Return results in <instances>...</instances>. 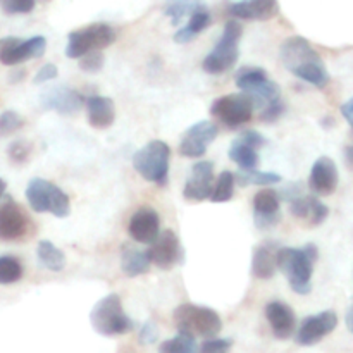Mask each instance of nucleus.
Segmentation results:
<instances>
[{"label":"nucleus","instance_id":"f257e3e1","mask_svg":"<svg viewBox=\"0 0 353 353\" xmlns=\"http://www.w3.org/2000/svg\"><path fill=\"white\" fill-rule=\"evenodd\" d=\"M281 61L292 74L317 88H324L330 83V72L316 48L302 37H292L283 41Z\"/></svg>","mask_w":353,"mask_h":353},{"label":"nucleus","instance_id":"a878e982","mask_svg":"<svg viewBox=\"0 0 353 353\" xmlns=\"http://www.w3.org/2000/svg\"><path fill=\"white\" fill-rule=\"evenodd\" d=\"M209 24H210V12L202 3V6H200L199 9L190 16L188 24H186L185 28H179V30L176 31L174 40L178 41V43H186V41L193 40L196 34L202 33Z\"/></svg>","mask_w":353,"mask_h":353},{"label":"nucleus","instance_id":"473e14b6","mask_svg":"<svg viewBox=\"0 0 353 353\" xmlns=\"http://www.w3.org/2000/svg\"><path fill=\"white\" fill-rule=\"evenodd\" d=\"M159 353H196L195 338L188 336V334H178V336L164 341L159 347Z\"/></svg>","mask_w":353,"mask_h":353},{"label":"nucleus","instance_id":"b1692460","mask_svg":"<svg viewBox=\"0 0 353 353\" xmlns=\"http://www.w3.org/2000/svg\"><path fill=\"white\" fill-rule=\"evenodd\" d=\"M86 116H88L90 126L97 128V130H105L114 124L116 105L109 97L93 95L86 100Z\"/></svg>","mask_w":353,"mask_h":353},{"label":"nucleus","instance_id":"4be33fe9","mask_svg":"<svg viewBox=\"0 0 353 353\" xmlns=\"http://www.w3.org/2000/svg\"><path fill=\"white\" fill-rule=\"evenodd\" d=\"M265 317H268V323L271 324L272 333L278 340H286L295 331V312L286 303L269 302L268 307H265Z\"/></svg>","mask_w":353,"mask_h":353},{"label":"nucleus","instance_id":"f704fd0d","mask_svg":"<svg viewBox=\"0 0 353 353\" xmlns=\"http://www.w3.org/2000/svg\"><path fill=\"white\" fill-rule=\"evenodd\" d=\"M24 126V119L16 110H6L0 114V137H10Z\"/></svg>","mask_w":353,"mask_h":353},{"label":"nucleus","instance_id":"412c9836","mask_svg":"<svg viewBox=\"0 0 353 353\" xmlns=\"http://www.w3.org/2000/svg\"><path fill=\"white\" fill-rule=\"evenodd\" d=\"M279 6L274 0H250V2H233L228 6V12L238 19L268 21L278 14Z\"/></svg>","mask_w":353,"mask_h":353},{"label":"nucleus","instance_id":"2eb2a0df","mask_svg":"<svg viewBox=\"0 0 353 353\" xmlns=\"http://www.w3.org/2000/svg\"><path fill=\"white\" fill-rule=\"evenodd\" d=\"M40 103L43 109L71 116L83 105V97L71 86H54L41 93Z\"/></svg>","mask_w":353,"mask_h":353},{"label":"nucleus","instance_id":"ea45409f","mask_svg":"<svg viewBox=\"0 0 353 353\" xmlns=\"http://www.w3.org/2000/svg\"><path fill=\"white\" fill-rule=\"evenodd\" d=\"M157 336H159L157 326H155L152 321H148V323L143 324V327H141V331H140V343L152 345L157 341Z\"/></svg>","mask_w":353,"mask_h":353},{"label":"nucleus","instance_id":"bb28decb","mask_svg":"<svg viewBox=\"0 0 353 353\" xmlns=\"http://www.w3.org/2000/svg\"><path fill=\"white\" fill-rule=\"evenodd\" d=\"M276 268V252L271 250L268 245L255 247L254 257H252V272L259 279H271L274 276Z\"/></svg>","mask_w":353,"mask_h":353},{"label":"nucleus","instance_id":"f03ea898","mask_svg":"<svg viewBox=\"0 0 353 353\" xmlns=\"http://www.w3.org/2000/svg\"><path fill=\"white\" fill-rule=\"evenodd\" d=\"M319 252L314 243L303 248H281L276 254V264L288 278L290 286L299 295H309L312 290V272Z\"/></svg>","mask_w":353,"mask_h":353},{"label":"nucleus","instance_id":"9b49d317","mask_svg":"<svg viewBox=\"0 0 353 353\" xmlns=\"http://www.w3.org/2000/svg\"><path fill=\"white\" fill-rule=\"evenodd\" d=\"M47 48L45 37H31L28 40L7 37L0 40V62L3 65H17L21 62L41 57Z\"/></svg>","mask_w":353,"mask_h":353},{"label":"nucleus","instance_id":"0eeeda50","mask_svg":"<svg viewBox=\"0 0 353 353\" xmlns=\"http://www.w3.org/2000/svg\"><path fill=\"white\" fill-rule=\"evenodd\" d=\"M169 145L162 140H152L133 155V168L147 181L165 185L169 174Z\"/></svg>","mask_w":353,"mask_h":353},{"label":"nucleus","instance_id":"423d86ee","mask_svg":"<svg viewBox=\"0 0 353 353\" xmlns=\"http://www.w3.org/2000/svg\"><path fill=\"white\" fill-rule=\"evenodd\" d=\"M241 34H243V26L234 19L228 21L216 47L203 59V71L209 74H223V72L230 71L240 57Z\"/></svg>","mask_w":353,"mask_h":353},{"label":"nucleus","instance_id":"a18cd8bd","mask_svg":"<svg viewBox=\"0 0 353 353\" xmlns=\"http://www.w3.org/2000/svg\"><path fill=\"white\" fill-rule=\"evenodd\" d=\"M347 327H348V331H350V333H353V303H352V307L348 309V312H347Z\"/></svg>","mask_w":353,"mask_h":353},{"label":"nucleus","instance_id":"7c9ffc66","mask_svg":"<svg viewBox=\"0 0 353 353\" xmlns=\"http://www.w3.org/2000/svg\"><path fill=\"white\" fill-rule=\"evenodd\" d=\"M234 174L231 171H223L219 176H217V183L212 190V195H210V200L214 203H223L228 202V200L233 199L234 193Z\"/></svg>","mask_w":353,"mask_h":353},{"label":"nucleus","instance_id":"dca6fc26","mask_svg":"<svg viewBox=\"0 0 353 353\" xmlns=\"http://www.w3.org/2000/svg\"><path fill=\"white\" fill-rule=\"evenodd\" d=\"M131 238L138 243H154L157 236L161 234V219L159 214L150 207H143V209L137 210L131 216L130 226H128Z\"/></svg>","mask_w":353,"mask_h":353},{"label":"nucleus","instance_id":"37998d69","mask_svg":"<svg viewBox=\"0 0 353 353\" xmlns=\"http://www.w3.org/2000/svg\"><path fill=\"white\" fill-rule=\"evenodd\" d=\"M341 114H343V117L348 121V124H350L353 130V99H350L348 102H345L343 105H341Z\"/></svg>","mask_w":353,"mask_h":353},{"label":"nucleus","instance_id":"58836bf2","mask_svg":"<svg viewBox=\"0 0 353 353\" xmlns=\"http://www.w3.org/2000/svg\"><path fill=\"white\" fill-rule=\"evenodd\" d=\"M30 152L31 147L28 143H24V141H14L9 147V159L14 164H23L30 157Z\"/></svg>","mask_w":353,"mask_h":353},{"label":"nucleus","instance_id":"f8f14e48","mask_svg":"<svg viewBox=\"0 0 353 353\" xmlns=\"http://www.w3.org/2000/svg\"><path fill=\"white\" fill-rule=\"evenodd\" d=\"M217 128L210 121H200L185 131L179 143V154L183 157L199 159L207 152L209 145L216 140Z\"/></svg>","mask_w":353,"mask_h":353},{"label":"nucleus","instance_id":"9d476101","mask_svg":"<svg viewBox=\"0 0 353 353\" xmlns=\"http://www.w3.org/2000/svg\"><path fill=\"white\" fill-rule=\"evenodd\" d=\"M214 117L230 128H238L248 123L254 114V105L250 99L243 93H233V95L219 97L210 107Z\"/></svg>","mask_w":353,"mask_h":353},{"label":"nucleus","instance_id":"aec40b11","mask_svg":"<svg viewBox=\"0 0 353 353\" xmlns=\"http://www.w3.org/2000/svg\"><path fill=\"white\" fill-rule=\"evenodd\" d=\"M255 226L259 230H271L279 221V196L274 190H261L254 196Z\"/></svg>","mask_w":353,"mask_h":353},{"label":"nucleus","instance_id":"5701e85b","mask_svg":"<svg viewBox=\"0 0 353 353\" xmlns=\"http://www.w3.org/2000/svg\"><path fill=\"white\" fill-rule=\"evenodd\" d=\"M290 210H292V214L296 219L309 221L310 226L323 224L326 221L327 214H330L327 207L317 196L312 195H302L299 199L292 200L290 202Z\"/></svg>","mask_w":353,"mask_h":353},{"label":"nucleus","instance_id":"c756f323","mask_svg":"<svg viewBox=\"0 0 353 353\" xmlns=\"http://www.w3.org/2000/svg\"><path fill=\"white\" fill-rule=\"evenodd\" d=\"M234 181L240 183L241 186H265V185H276L281 181V176L278 172H264V171H240L234 174Z\"/></svg>","mask_w":353,"mask_h":353},{"label":"nucleus","instance_id":"2f4dec72","mask_svg":"<svg viewBox=\"0 0 353 353\" xmlns=\"http://www.w3.org/2000/svg\"><path fill=\"white\" fill-rule=\"evenodd\" d=\"M23 278V265L16 257L2 255L0 257V285H12Z\"/></svg>","mask_w":353,"mask_h":353},{"label":"nucleus","instance_id":"39448f33","mask_svg":"<svg viewBox=\"0 0 353 353\" xmlns=\"http://www.w3.org/2000/svg\"><path fill=\"white\" fill-rule=\"evenodd\" d=\"M174 324L179 334L188 336L216 338L223 330V321L216 310L209 307H200L195 303H183L174 310Z\"/></svg>","mask_w":353,"mask_h":353},{"label":"nucleus","instance_id":"7ed1b4c3","mask_svg":"<svg viewBox=\"0 0 353 353\" xmlns=\"http://www.w3.org/2000/svg\"><path fill=\"white\" fill-rule=\"evenodd\" d=\"M236 86L250 99L254 110L259 109L261 114L283 103L281 88L278 83L268 78L262 68L241 69L236 74Z\"/></svg>","mask_w":353,"mask_h":353},{"label":"nucleus","instance_id":"6e6552de","mask_svg":"<svg viewBox=\"0 0 353 353\" xmlns=\"http://www.w3.org/2000/svg\"><path fill=\"white\" fill-rule=\"evenodd\" d=\"M26 199L34 212H50L52 216L64 219L71 214L69 196L54 183L34 178L26 186Z\"/></svg>","mask_w":353,"mask_h":353},{"label":"nucleus","instance_id":"ddd939ff","mask_svg":"<svg viewBox=\"0 0 353 353\" xmlns=\"http://www.w3.org/2000/svg\"><path fill=\"white\" fill-rule=\"evenodd\" d=\"M338 326V316L333 310H326V312L316 314V316H309L303 319L300 324V330L296 331V343L302 347H312V345L319 343L323 338L331 334L334 327Z\"/></svg>","mask_w":353,"mask_h":353},{"label":"nucleus","instance_id":"c85d7f7f","mask_svg":"<svg viewBox=\"0 0 353 353\" xmlns=\"http://www.w3.org/2000/svg\"><path fill=\"white\" fill-rule=\"evenodd\" d=\"M230 159L236 162L241 171H254L259 164V154L252 147L245 145L241 140H234L230 148Z\"/></svg>","mask_w":353,"mask_h":353},{"label":"nucleus","instance_id":"e433bc0d","mask_svg":"<svg viewBox=\"0 0 353 353\" xmlns=\"http://www.w3.org/2000/svg\"><path fill=\"white\" fill-rule=\"evenodd\" d=\"M6 14H28L34 9L33 0H7L2 3Z\"/></svg>","mask_w":353,"mask_h":353},{"label":"nucleus","instance_id":"1a4fd4ad","mask_svg":"<svg viewBox=\"0 0 353 353\" xmlns=\"http://www.w3.org/2000/svg\"><path fill=\"white\" fill-rule=\"evenodd\" d=\"M116 41V31L105 23H95L83 30L71 31L68 37L65 55L69 59H81L90 52H100Z\"/></svg>","mask_w":353,"mask_h":353},{"label":"nucleus","instance_id":"20e7f679","mask_svg":"<svg viewBox=\"0 0 353 353\" xmlns=\"http://www.w3.org/2000/svg\"><path fill=\"white\" fill-rule=\"evenodd\" d=\"M90 324L102 336H119L133 331L134 323L124 312L119 295L110 293L93 305L90 312Z\"/></svg>","mask_w":353,"mask_h":353},{"label":"nucleus","instance_id":"49530a36","mask_svg":"<svg viewBox=\"0 0 353 353\" xmlns=\"http://www.w3.org/2000/svg\"><path fill=\"white\" fill-rule=\"evenodd\" d=\"M6 190H7V183L0 178V200H2L3 195H6Z\"/></svg>","mask_w":353,"mask_h":353},{"label":"nucleus","instance_id":"cd10ccee","mask_svg":"<svg viewBox=\"0 0 353 353\" xmlns=\"http://www.w3.org/2000/svg\"><path fill=\"white\" fill-rule=\"evenodd\" d=\"M37 257L41 268L47 271L59 272L65 268V257L52 241L41 240L37 247Z\"/></svg>","mask_w":353,"mask_h":353},{"label":"nucleus","instance_id":"79ce46f5","mask_svg":"<svg viewBox=\"0 0 353 353\" xmlns=\"http://www.w3.org/2000/svg\"><path fill=\"white\" fill-rule=\"evenodd\" d=\"M57 76H59V71H57V68H55L54 64H45V65H41L40 69H38V72L34 74L33 81L38 85V83L52 81V79H55Z\"/></svg>","mask_w":353,"mask_h":353},{"label":"nucleus","instance_id":"393cba45","mask_svg":"<svg viewBox=\"0 0 353 353\" xmlns=\"http://www.w3.org/2000/svg\"><path fill=\"white\" fill-rule=\"evenodd\" d=\"M150 257L148 252H141L138 248L124 245L123 252H121V269L130 278H137V276L145 274L150 269Z\"/></svg>","mask_w":353,"mask_h":353},{"label":"nucleus","instance_id":"a211bd4d","mask_svg":"<svg viewBox=\"0 0 353 353\" xmlns=\"http://www.w3.org/2000/svg\"><path fill=\"white\" fill-rule=\"evenodd\" d=\"M338 179H340V174H338V168L333 159L319 157L310 169L309 188L316 195L327 196L338 188Z\"/></svg>","mask_w":353,"mask_h":353},{"label":"nucleus","instance_id":"c03bdc74","mask_svg":"<svg viewBox=\"0 0 353 353\" xmlns=\"http://www.w3.org/2000/svg\"><path fill=\"white\" fill-rule=\"evenodd\" d=\"M345 161H347L348 168L353 169V145L347 147V150H345Z\"/></svg>","mask_w":353,"mask_h":353},{"label":"nucleus","instance_id":"6ab92c4d","mask_svg":"<svg viewBox=\"0 0 353 353\" xmlns=\"http://www.w3.org/2000/svg\"><path fill=\"white\" fill-rule=\"evenodd\" d=\"M28 233V217L14 200L0 205V240L14 241Z\"/></svg>","mask_w":353,"mask_h":353},{"label":"nucleus","instance_id":"a19ab883","mask_svg":"<svg viewBox=\"0 0 353 353\" xmlns=\"http://www.w3.org/2000/svg\"><path fill=\"white\" fill-rule=\"evenodd\" d=\"M238 140H241L245 145H248V147L254 148V150H257V148L264 147V145H265V138L262 137L261 133H257V131H252V130L245 131V133L241 134Z\"/></svg>","mask_w":353,"mask_h":353},{"label":"nucleus","instance_id":"4c0bfd02","mask_svg":"<svg viewBox=\"0 0 353 353\" xmlns=\"http://www.w3.org/2000/svg\"><path fill=\"white\" fill-rule=\"evenodd\" d=\"M231 340H223V338H212V340L203 341L199 353H230Z\"/></svg>","mask_w":353,"mask_h":353},{"label":"nucleus","instance_id":"4468645a","mask_svg":"<svg viewBox=\"0 0 353 353\" xmlns=\"http://www.w3.org/2000/svg\"><path fill=\"white\" fill-rule=\"evenodd\" d=\"M214 190V164L209 161L196 162L192 169V174L186 179L183 196L192 202H203L210 199Z\"/></svg>","mask_w":353,"mask_h":353},{"label":"nucleus","instance_id":"c9c22d12","mask_svg":"<svg viewBox=\"0 0 353 353\" xmlns=\"http://www.w3.org/2000/svg\"><path fill=\"white\" fill-rule=\"evenodd\" d=\"M105 64V57L102 52H90L79 59V68L85 72H99Z\"/></svg>","mask_w":353,"mask_h":353},{"label":"nucleus","instance_id":"f3484780","mask_svg":"<svg viewBox=\"0 0 353 353\" xmlns=\"http://www.w3.org/2000/svg\"><path fill=\"white\" fill-rule=\"evenodd\" d=\"M179 250L181 248H179V240L176 233L171 230H165L152 243V248L148 250V257H150L152 264L157 265L159 269L169 271V269L178 264Z\"/></svg>","mask_w":353,"mask_h":353},{"label":"nucleus","instance_id":"72a5a7b5","mask_svg":"<svg viewBox=\"0 0 353 353\" xmlns=\"http://www.w3.org/2000/svg\"><path fill=\"white\" fill-rule=\"evenodd\" d=\"M200 6H202L200 2H172L165 6L164 14L171 19V23L174 24V26H178L186 16H192Z\"/></svg>","mask_w":353,"mask_h":353}]
</instances>
